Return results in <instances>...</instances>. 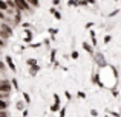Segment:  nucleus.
<instances>
[{"mask_svg":"<svg viewBox=\"0 0 121 117\" xmlns=\"http://www.w3.org/2000/svg\"><path fill=\"white\" fill-rule=\"evenodd\" d=\"M17 108H18V109H23V102H18V103H17Z\"/></svg>","mask_w":121,"mask_h":117,"instance_id":"17","label":"nucleus"},{"mask_svg":"<svg viewBox=\"0 0 121 117\" xmlns=\"http://www.w3.org/2000/svg\"><path fill=\"white\" fill-rule=\"evenodd\" d=\"M28 3H29V5H32V6H35V8H39V5H40L39 0H28Z\"/></svg>","mask_w":121,"mask_h":117,"instance_id":"10","label":"nucleus"},{"mask_svg":"<svg viewBox=\"0 0 121 117\" xmlns=\"http://www.w3.org/2000/svg\"><path fill=\"white\" fill-rule=\"evenodd\" d=\"M11 91V84L9 81H2L0 82V93H9Z\"/></svg>","mask_w":121,"mask_h":117,"instance_id":"2","label":"nucleus"},{"mask_svg":"<svg viewBox=\"0 0 121 117\" xmlns=\"http://www.w3.org/2000/svg\"><path fill=\"white\" fill-rule=\"evenodd\" d=\"M109 41H110V37H109V35H106V37H104V43L107 44V43H109Z\"/></svg>","mask_w":121,"mask_h":117,"instance_id":"19","label":"nucleus"},{"mask_svg":"<svg viewBox=\"0 0 121 117\" xmlns=\"http://www.w3.org/2000/svg\"><path fill=\"white\" fill-rule=\"evenodd\" d=\"M0 46H3V40H0Z\"/></svg>","mask_w":121,"mask_h":117,"instance_id":"23","label":"nucleus"},{"mask_svg":"<svg viewBox=\"0 0 121 117\" xmlns=\"http://www.w3.org/2000/svg\"><path fill=\"white\" fill-rule=\"evenodd\" d=\"M6 62H8V65H9V68H11V70H15V65H14V62H12L11 56H6Z\"/></svg>","mask_w":121,"mask_h":117,"instance_id":"4","label":"nucleus"},{"mask_svg":"<svg viewBox=\"0 0 121 117\" xmlns=\"http://www.w3.org/2000/svg\"><path fill=\"white\" fill-rule=\"evenodd\" d=\"M12 85H14V87H15V88H17V87H18V85H17V81H15V79H12Z\"/></svg>","mask_w":121,"mask_h":117,"instance_id":"21","label":"nucleus"},{"mask_svg":"<svg viewBox=\"0 0 121 117\" xmlns=\"http://www.w3.org/2000/svg\"><path fill=\"white\" fill-rule=\"evenodd\" d=\"M65 113H66V109H65V108H63V109H60V117H63V116H65Z\"/></svg>","mask_w":121,"mask_h":117,"instance_id":"20","label":"nucleus"},{"mask_svg":"<svg viewBox=\"0 0 121 117\" xmlns=\"http://www.w3.org/2000/svg\"><path fill=\"white\" fill-rule=\"evenodd\" d=\"M28 64H29V65H35L37 61H35V59H28Z\"/></svg>","mask_w":121,"mask_h":117,"instance_id":"15","label":"nucleus"},{"mask_svg":"<svg viewBox=\"0 0 121 117\" xmlns=\"http://www.w3.org/2000/svg\"><path fill=\"white\" fill-rule=\"evenodd\" d=\"M60 3V0H54V5H58Z\"/></svg>","mask_w":121,"mask_h":117,"instance_id":"22","label":"nucleus"},{"mask_svg":"<svg viewBox=\"0 0 121 117\" xmlns=\"http://www.w3.org/2000/svg\"><path fill=\"white\" fill-rule=\"evenodd\" d=\"M23 99H25V100H26V102H28V103H29V102H31V97H29V94H28V93H23Z\"/></svg>","mask_w":121,"mask_h":117,"instance_id":"12","label":"nucleus"},{"mask_svg":"<svg viewBox=\"0 0 121 117\" xmlns=\"http://www.w3.org/2000/svg\"><path fill=\"white\" fill-rule=\"evenodd\" d=\"M78 97H81V99H84V97H86V94L83 93V91H78Z\"/></svg>","mask_w":121,"mask_h":117,"instance_id":"16","label":"nucleus"},{"mask_svg":"<svg viewBox=\"0 0 121 117\" xmlns=\"http://www.w3.org/2000/svg\"><path fill=\"white\" fill-rule=\"evenodd\" d=\"M51 12H52V14L55 15V18H57V20H61V14H60V12H57L54 8H51Z\"/></svg>","mask_w":121,"mask_h":117,"instance_id":"7","label":"nucleus"},{"mask_svg":"<svg viewBox=\"0 0 121 117\" xmlns=\"http://www.w3.org/2000/svg\"><path fill=\"white\" fill-rule=\"evenodd\" d=\"M83 49H84V50H86L87 53H92V52H94V50H92V47L89 46L87 43H83Z\"/></svg>","mask_w":121,"mask_h":117,"instance_id":"5","label":"nucleus"},{"mask_svg":"<svg viewBox=\"0 0 121 117\" xmlns=\"http://www.w3.org/2000/svg\"><path fill=\"white\" fill-rule=\"evenodd\" d=\"M39 68H40V67H39L37 64H35V65H31V75H35L37 72H39Z\"/></svg>","mask_w":121,"mask_h":117,"instance_id":"9","label":"nucleus"},{"mask_svg":"<svg viewBox=\"0 0 121 117\" xmlns=\"http://www.w3.org/2000/svg\"><path fill=\"white\" fill-rule=\"evenodd\" d=\"M97 62H100V65H103V67L106 65L104 64V59H103V55H97Z\"/></svg>","mask_w":121,"mask_h":117,"instance_id":"8","label":"nucleus"},{"mask_svg":"<svg viewBox=\"0 0 121 117\" xmlns=\"http://www.w3.org/2000/svg\"><path fill=\"white\" fill-rule=\"evenodd\" d=\"M0 30H2V32H0V35H3L5 38H8V37L12 34L11 27H9V26H6V24H2V26H0Z\"/></svg>","mask_w":121,"mask_h":117,"instance_id":"3","label":"nucleus"},{"mask_svg":"<svg viewBox=\"0 0 121 117\" xmlns=\"http://www.w3.org/2000/svg\"><path fill=\"white\" fill-rule=\"evenodd\" d=\"M6 3H8V6H9V8H15V2H11V0H8Z\"/></svg>","mask_w":121,"mask_h":117,"instance_id":"13","label":"nucleus"},{"mask_svg":"<svg viewBox=\"0 0 121 117\" xmlns=\"http://www.w3.org/2000/svg\"><path fill=\"white\" fill-rule=\"evenodd\" d=\"M72 58L77 59V58H78V52H72Z\"/></svg>","mask_w":121,"mask_h":117,"instance_id":"18","label":"nucleus"},{"mask_svg":"<svg viewBox=\"0 0 121 117\" xmlns=\"http://www.w3.org/2000/svg\"><path fill=\"white\" fill-rule=\"evenodd\" d=\"M6 106H8V103H6L5 100L0 99V109H6Z\"/></svg>","mask_w":121,"mask_h":117,"instance_id":"11","label":"nucleus"},{"mask_svg":"<svg viewBox=\"0 0 121 117\" xmlns=\"http://www.w3.org/2000/svg\"><path fill=\"white\" fill-rule=\"evenodd\" d=\"M14 2H15V8L20 9V11H26V9L29 8L28 0H14Z\"/></svg>","mask_w":121,"mask_h":117,"instance_id":"1","label":"nucleus"},{"mask_svg":"<svg viewBox=\"0 0 121 117\" xmlns=\"http://www.w3.org/2000/svg\"><path fill=\"white\" fill-rule=\"evenodd\" d=\"M8 8H9L8 3L3 2V0H0V11H5V9H8Z\"/></svg>","mask_w":121,"mask_h":117,"instance_id":"6","label":"nucleus"},{"mask_svg":"<svg viewBox=\"0 0 121 117\" xmlns=\"http://www.w3.org/2000/svg\"><path fill=\"white\" fill-rule=\"evenodd\" d=\"M0 117H9L8 113H5V109H0Z\"/></svg>","mask_w":121,"mask_h":117,"instance_id":"14","label":"nucleus"}]
</instances>
